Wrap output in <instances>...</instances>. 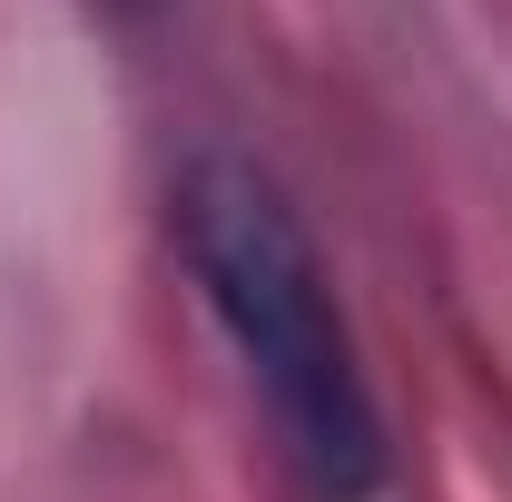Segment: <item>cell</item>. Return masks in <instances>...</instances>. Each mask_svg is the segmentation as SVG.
<instances>
[{"label":"cell","instance_id":"6da1fadb","mask_svg":"<svg viewBox=\"0 0 512 502\" xmlns=\"http://www.w3.org/2000/svg\"><path fill=\"white\" fill-rule=\"evenodd\" d=\"M168 227H178V256H188L207 315L247 355L286 453L306 463V483L355 502L384 473V414L365 394L355 335L335 315V286H325L316 237L296 227V207L247 158H197L168 197Z\"/></svg>","mask_w":512,"mask_h":502}]
</instances>
